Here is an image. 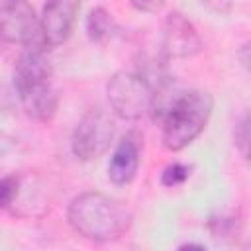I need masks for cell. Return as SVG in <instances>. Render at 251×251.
Here are the masks:
<instances>
[{
    "instance_id": "1",
    "label": "cell",
    "mask_w": 251,
    "mask_h": 251,
    "mask_svg": "<svg viewBox=\"0 0 251 251\" xmlns=\"http://www.w3.org/2000/svg\"><path fill=\"white\" fill-rule=\"evenodd\" d=\"M214 108V98L206 90H176L171 82L157 88L153 102V118L161 122L163 145L180 151L192 143L206 127Z\"/></svg>"
},
{
    "instance_id": "17",
    "label": "cell",
    "mask_w": 251,
    "mask_h": 251,
    "mask_svg": "<svg viewBox=\"0 0 251 251\" xmlns=\"http://www.w3.org/2000/svg\"><path fill=\"white\" fill-rule=\"evenodd\" d=\"M243 251H251V241H249V243H245V247H243Z\"/></svg>"
},
{
    "instance_id": "11",
    "label": "cell",
    "mask_w": 251,
    "mask_h": 251,
    "mask_svg": "<svg viewBox=\"0 0 251 251\" xmlns=\"http://www.w3.org/2000/svg\"><path fill=\"white\" fill-rule=\"evenodd\" d=\"M233 143L239 151V155L251 163V112L239 118L235 129H233Z\"/></svg>"
},
{
    "instance_id": "16",
    "label": "cell",
    "mask_w": 251,
    "mask_h": 251,
    "mask_svg": "<svg viewBox=\"0 0 251 251\" xmlns=\"http://www.w3.org/2000/svg\"><path fill=\"white\" fill-rule=\"evenodd\" d=\"M176 251H208L204 245H200V243H182Z\"/></svg>"
},
{
    "instance_id": "2",
    "label": "cell",
    "mask_w": 251,
    "mask_h": 251,
    "mask_svg": "<svg viewBox=\"0 0 251 251\" xmlns=\"http://www.w3.org/2000/svg\"><path fill=\"white\" fill-rule=\"evenodd\" d=\"M69 226L82 237L98 243L120 239L131 226L129 208L104 192H82L75 196L67 210Z\"/></svg>"
},
{
    "instance_id": "4",
    "label": "cell",
    "mask_w": 251,
    "mask_h": 251,
    "mask_svg": "<svg viewBox=\"0 0 251 251\" xmlns=\"http://www.w3.org/2000/svg\"><path fill=\"white\" fill-rule=\"evenodd\" d=\"M157 88L139 71H120L108 82V102L116 116L139 120L143 114H151Z\"/></svg>"
},
{
    "instance_id": "14",
    "label": "cell",
    "mask_w": 251,
    "mask_h": 251,
    "mask_svg": "<svg viewBox=\"0 0 251 251\" xmlns=\"http://www.w3.org/2000/svg\"><path fill=\"white\" fill-rule=\"evenodd\" d=\"M239 59H241L243 67L251 71V41H249V43H245V45L241 47V51H239Z\"/></svg>"
},
{
    "instance_id": "12",
    "label": "cell",
    "mask_w": 251,
    "mask_h": 251,
    "mask_svg": "<svg viewBox=\"0 0 251 251\" xmlns=\"http://www.w3.org/2000/svg\"><path fill=\"white\" fill-rule=\"evenodd\" d=\"M188 176H190V167L188 165H184V163H171V165H167L163 169L161 182H163V186H171L173 188V186L182 184Z\"/></svg>"
},
{
    "instance_id": "7",
    "label": "cell",
    "mask_w": 251,
    "mask_h": 251,
    "mask_svg": "<svg viewBox=\"0 0 251 251\" xmlns=\"http://www.w3.org/2000/svg\"><path fill=\"white\" fill-rule=\"evenodd\" d=\"M161 47L167 59H184L196 55L202 49V37L182 12L173 10L163 22Z\"/></svg>"
},
{
    "instance_id": "3",
    "label": "cell",
    "mask_w": 251,
    "mask_h": 251,
    "mask_svg": "<svg viewBox=\"0 0 251 251\" xmlns=\"http://www.w3.org/2000/svg\"><path fill=\"white\" fill-rule=\"evenodd\" d=\"M51 63L45 49L25 47L14 69V86L24 112L39 122H47L57 110V90L51 82Z\"/></svg>"
},
{
    "instance_id": "13",
    "label": "cell",
    "mask_w": 251,
    "mask_h": 251,
    "mask_svg": "<svg viewBox=\"0 0 251 251\" xmlns=\"http://www.w3.org/2000/svg\"><path fill=\"white\" fill-rule=\"evenodd\" d=\"M18 192H20V176L18 175H6L0 180V204L4 210H8L16 202Z\"/></svg>"
},
{
    "instance_id": "9",
    "label": "cell",
    "mask_w": 251,
    "mask_h": 251,
    "mask_svg": "<svg viewBox=\"0 0 251 251\" xmlns=\"http://www.w3.org/2000/svg\"><path fill=\"white\" fill-rule=\"evenodd\" d=\"M141 135L137 131H127L120 139L108 163V176L112 182L127 184L135 178L141 161Z\"/></svg>"
},
{
    "instance_id": "6",
    "label": "cell",
    "mask_w": 251,
    "mask_h": 251,
    "mask_svg": "<svg viewBox=\"0 0 251 251\" xmlns=\"http://www.w3.org/2000/svg\"><path fill=\"white\" fill-rule=\"evenodd\" d=\"M0 31L10 43L39 47V16L27 2L4 0L0 4Z\"/></svg>"
},
{
    "instance_id": "5",
    "label": "cell",
    "mask_w": 251,
    "mask_h": 251,
    "mask_svg": "<svg viewBox=\"0 0 251 251\" xmlns=\"http://www.w3.org/2000/svg\"><path fill=\"white\" fill-rule=\"evenodd\" d=\"M116 122L108 110L94 106L84 112L73 131V153L80 161H92L104 155L114 139Z\"/></svg>"
},
{
    "instance_id": "10",
    "label": "cell",
    "mask_w": 251,
    "mask_h": 251,
    "mask_svg": "<svg viewBox=\"0 0 251 251\" xmlns=\"http://www.w3.org/2000/svg\"><path fill=\"white\" fill-rule=\"evenodd\" d=\"M112 31H114V20L108 14V10L102 8V6L92 8L86 16V33H88V37L94 39V41H102Z\"/></svg>"
},
{
    "instance_id": "8",
    "label": "cell",
    "mask_w": 251,
    "mask_h": 251,
    "mask_svg": "<svg viewBox=\"0 0 251 251\" xmlns=\"http://www.w3.org/2000/svg\"><path fill=\"white\" fill-rule=\"evenodd\" d=\"M78 10V2L73 0H57L43 6L39 16V47L51 49L67 41L71 35L75 16Z\"/></svg>"
},
{
    "instance_id": "15",
    "label": "cell",
    "mask_w": 251,
    "mask_h": 251,
    "mask_svg": "<svg viewBox=\"0 0 251 251\" xmlns=\"http://www.w3.org/2000/svg\"><path fill=\"white\" fill-rule=\"evenodd\" d=\"M133 6L137 8V10H143V12H157L159 8H163V4L161 2H153V4H147V2H133Z\"/></svg>"
}]
</instances>
